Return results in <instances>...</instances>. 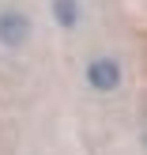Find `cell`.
Returning a JSON list of instances; mask_svg holds the SVG:
<instances>
[{
    "label": "cell",
    "instance_id": "1",
    "mask_svg": "<svg viewBox=\"0 0 147 155\" xmlns=\"http://www.w3.org/2000/svg\"><path fill=\"white\" fill-rule=\"evenodd\" d=\"M34 34V23L19 8H0V45L4 49H23Z\"/></svg>",
    "mask_w": 147,
    "mask_h": 155
},
{
    "label": "cell",
    "instance_id": "2",
    "mask_svg": "<svg viewBox=\"0 0 147 155\" xmlns=\"http://www.w3.org/2000/svg\"><path fill=\"white\" fill-rule=\"evenodd\" d=\"M121 80H125V68H121L117 57H94L87 64V87L102 91V95H106V91H117Z\"/></svg>",
    "mask_w": 147,
    "mask_h": 155
},
{
    "label": "cell",
    "instance_id": "3",
    "mask_svg": "<svg viewBox=\"0 0 147 155\" xmlns=\"http://www.w3.org/2000/svg\"><path fill=\"white\" fill-rule=\"evenodd\" d=\"M49 12H53V23L64 27V30H75V27H79V19H83L79 0H49Z\"/></svg>",
    "mask_w": 147,
    "mask_h": 155
}]
</instances>
